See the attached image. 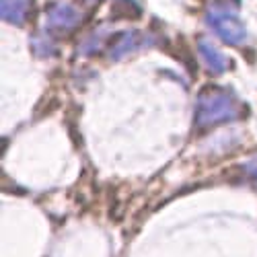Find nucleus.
I'll list each match as a JSON object with an SVG mask.
<instances>
[{
	"label": "nucleus",
	"instance_id": "obj_1",
	"mask_svg": "<svg viewBox=\"0 0 257 257\" xmlns=\"http://www.w3.org/2000/svg\"><path fill=\"white\" fill-rule=\"evenodd\" d=\"M247 107L230 89L224 87H206L200 91L196 109H194V125L198 130L220 125L226 121H237L245 115Z\"/></svg>",
	"mask_w": 257,
	"mask_h": 257
},
{
	"label": "nucleus",
	"instance_id": "obj_6",
	"mask_svg": "<svg viewBox=\"0 0 257 257\" xmlns=\"http://www.w3.org/2000/svg\"><path fill=\"white\" fill-rule=\"evenodd\" d=\"M3 19L11 25H25L27 19L31 15V7L33 3L31 0H3Z\"/></svg>",
	"mask_w": 257,
	"mask_h": 257
},
{
	"label": "nucleus",
	"instance_id": "obj_4",
	"mask_svg": "<svg viewBox=\"0 0 257 257\" xmlns=\"http://www.w3.org/2000/svg\"><path fill=\"white\" fill-rule=\"evenodd\" d=\"M153 44V39L148 37L146 33H140V31H119L109 44V54L113 60H121L125 58L127 54H132L136 50H142L144 46Z\"/></svg>",
	"mask_w": 257,
	"mask_h": 257
},
{
	"label": "nucleus",
	"instance_id": "obj_2",
	"mask_svg": "<svg viewBox=\"0 0 257 257\" xmlns=\"http://www.w3.org/2000/svg\"><path fill=\"white\" fill-rule=\"evenodd\" d=\"M206 23L228 46H243L247 41V27L232 9L226 5H214L206 11Z\"/></svg>",
	"mask_w": 257,
	"mask_h": 257
},
{
	"label": "nucleus",
	"instance_id": "obj_5",
	"mask_svg": "<svg viewBox=\"0 0 257 257\" xmlns=\"http://www.w3.org/2000/svg\"><path fill=\"white\" fill-rule=\"evenodd\" d=\"M198 52H200L202 60L206 62V66L212 74H222L228 68V60L224 58V54L214 46L210 39H206V37L198 39Z\"/></svg>",
	"mask_w": 257,
	"mask_h": 257
},
{
	"label": "nucleus",
	"instance_id": "obj_3",
	"mask_svg": "<svg viewBox=\"0 0 257 257\" xmlns=\"http://www.w3.org/2000/svg\"><path fill=\"white\" fill-rule=\"evenodd\" d=\"M82 21V13L70 5V3H62V0H54L46 7V23L50 29L58 33H70L74 31Z\"/></svg>",
	"mask_w": 257,
	"mask_h": 257
},
{
	"label": "nucleus",
	"instance_id": "obj_7",
	"mask_svg": "<svg viewBox=\"0 0 257 257\" xmlns=\"http://www.w3.org/2000/svg\"><path fill=\"white\" fill-rule=\"evenodd\" d=\"M241 169L245 171V175H249V177H253V179L257 181V157H255V159H249V161H245Z\"/></svg>",
	"mask_w": 257,
	"mask_h": 257
}]
</instances>
